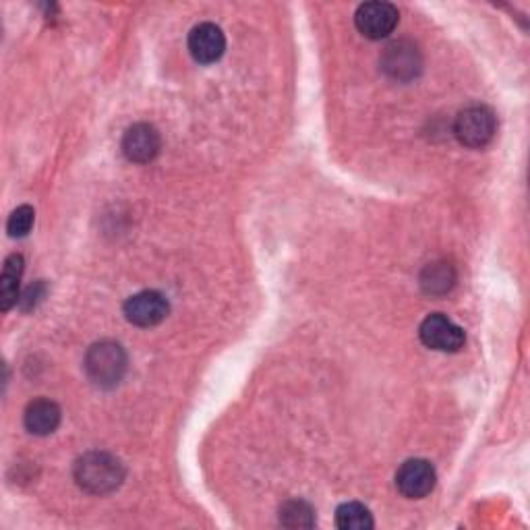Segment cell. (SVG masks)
<instances>
[{
    "label": "cell",
    "mask_w": 530,
    "mask_h": 530,
    "mask_svg": "<svg viewBox=\"0 0 530 530\" xmlns=\"http://www.w3.org/2000/svg\"><path fill=\"white\" fill-rule=\"evenodd\" d=\"M170 313V305L164 294L156 290H143L133 294L125 303V317L137 328H154Z\"/></svg>",
    "instance_id": "obj_7"
},
{
    "label": "cell",
    "mask_w": 530,
    "mask_h": 530,
    "mask_svg": "<svg viewBox=\"0 0 530 530\" xmlns=\"http://www.w3.org/2000/svg\"><path fill=\"white\" fill-rule=\"evenodd\" d=\"M42 297H44V284L38 282L36 286L29 288V290L23 294V299H19V301H23V307H25V309H32Z\"/></svg>",
    "instance_id": "obj_17"
},
{
    "label": "cell",
    "mask_w": 530,
    "mask_h": 530,
    "mask_svg": "<svg viewBox=\"0 0 530 530\" xmlns=\"http://www.w3.org/2000/svg\"><path fill=\"white\" fill-rule=\"evenodd\" d=\"M160 147L162 139L158 129L147 123H137L129 127L123 137V154L135 164L152 162L160 154Z\"/></svg>",
    "instance_id": "obj_8"
},
{
    "label": "cell",
    "mask_w": 530,
    "mask_h": 530,
    "mask_svg": "<svg viewBox=\"0 0 530 530\" xmlns=\"http://www.w3.org/2000/svg\"><path fill=\"white\" fill-rule=\"evenodd\" d=\"M454 282H456V276H454V270L450 268L448 263L427 265L423 276H421L423 290L429 294H444L454 286Z\"/></svg>",
    "instance_id": "obj_14"
},
{
    "label": "cell",
    "mask_w": 530,
    "mask_h": 530,
    "mask_svg": "<svg viewBox=\"0 0 530 530\" xmlns=\"http://www.w3.org/2000/svg\"><path fill=\"white\" fill-rule=\"evenodd\" d=\"M280 522L288 528H313L315 526V510L303 502V499H292L280 510Z\"/></svg>",
    "instance_id": "obj_15"
},
{
    "label": "cell",
    "mask_w": 530,
    "mask_h": 530,
    "mask_svg": "<svg viewBox=\"0 0 530 530\" xmlns=\"http://www.w3.org/2000/svg\"><path fill=\"white\" fill-rule=\"evenodd\" d=\"M336 526L342 530H371L375 526L371 512L357 502L342 504L336 510Z\"/></svg>",
    "instance_id": "obj_13"
},
{
    "label": "cell",
    "mask_w": 530,
    "mask_h": 530,
    "mask_svg": "<svg viewBox=\"0 0 530 530\" xmlns=\"http://www.w3.org/2000/svg\"><path fill=\"white\" fill-rule=\"evenodd\" d=\"M437 483V473L429 460L412 458L406 460L396 473V487L408 499L427 497Z\"/></svg>",
    "instance_id": "obj_6"
},
{
    "label": "cell",
    "mask_w": 530,
    "mask_h": 530,
    "mask_svg": "<svg viewBox=\"0 0 530 530\" xmlns=\"http://www.w3.org/2000/svg\"><path fill=\"white\" fill-rule=\"evenodd\" d=\"M85 371L100 388L119 386L127 373V352L116 342H98L87 350Z\"/></svg>",
    "instance_id": "obj_2"
},
{
    "label": "cell",
    "mask_w": 530,
    "mask_h": 530,
    "mask_svg": "<svg viewBox=\"0 0 530 530\" xmlns=\"http://www.w3.org/2000/svg\"><path fill=\"white\" fill-rule=\"evenodd\" d=\"M25 270V261L21 255L13 253L7 257L3 276H0V309L9 311L19 303V282Z\"/></svg>",
    "instance_id": "obj_12"
},
{
    "label": "cell",
    "mask_w": 530,
    "mask_h": 530,
    "mask_svg": "<svg viewBox=\"0 0 530 530\" xmlns=\"http://www.w3.org/2000/svg\"><path fill=\"white\" fill-rule=\"evenodd\" d=\"M23 423L25 429L34 435H50L58 429L61 425V408H58L56 402L52 400H34L29 402L25 408V415H23Z\"/></svg>",
    "instance_id": "obj_11"
},
{
    "label": "cell",
    "mask_w": 530,
    "mask_h": 530,
    "mask_svg": "<svg viewBox=\"0 0 530 530\" xmlns=\"http://www.w3.org/2000/svg\"><path fill=\"white\" fill-rule=\"evenodd\" d=\"M226 50L224 32L214 23H199L189 34V52L201 65L218 63Z\"/></svg>",
    "instance_id": "obj_9"
},
{
    "label": "cell",
    "mask_w": 530,
    "mask_h": 530,
    "mask_svg": "<svg viewBox=\"0 0 530 530\" xmlns=\"http://www.w3.org/2000/svg\"><path fill=\"white\" fill-rule=\"evenodd\" d=\"M381 67L396 79H412L421 69V56L408 42H394L381 56Z\"/></svg>",
    "instance_id": "obj_10"
},
{
    "label": "cell",
    "mask_w": 530,
    "mask_h": 530,
    "mask_svg": "<svg viewBox=\"0 0 530 530\" xmlns=\"http://www.w3.org/2000/svg\"><path fill=\"white\" fill-rule=\"evenodd\" d=\"M34 222H36V212L32 205H19V208L9 216L7 230L13 239H23L32 232Z\"/></svg>",
    "instance_id": "obj_16"
},
{
    "label": "cell",
    "mask_w": 530,
    "mask_h": 530,
    "mask_svg": "<svg viewBox=\"0 0 530 530\" xmlns=\"http://www.w3.org/2000/svg\"><path fill=\"white\" fill-rule=\"evenodd\" d=\"M398 19H400L398 9L392 3H381V0L365 3L355 13L357 29L369 40L388 38L396 29Z\"/></svg>",
    "instance_id": "obj_4"
},
{
    "label": "cell",
    "mask_w": 530,
    "mask_h": 530,
    "mask_svg": "<svg viewBox=\"0 0 530 530\" xmlns=\"http://www.w3.org/2000/svg\"><path fill=\"white\" fill-rule=\"evenodd\" d=\"M495 131H497V119L493 110L481 104L460 110L454 121L456 139L466 147H473V150H481V147L491 143Z\"/></svg>",
    "instance_id": "obj_3"
},
{
    "label": "cell",
    "mask_w": 530,
    "mask_h": 530,
    "mask_svg": "<svg viewBox=\"0 0 530 530\" xmlns=\"http://www.w3.org/2000/svg\"><path fill=\"white\" fill-rule=\"evenodd\" d=\"M77 485L92 495H108L125 481L123 462L108 452H87L73 468Z\"/></svg>",
    "instance_id": "obj_1"
},
{
    "label": "cell",
    "mask_w": 530,
    "mask_h": 530,
    "mask_svg": "<svg viewBox=\"0 0 530 530\" xmlns=\"http://www.w3.org/2000/svg\"><path fill=\"white\" fill-rule=\"evenodd\" d=\"M419 336L427 348H433L439 352H458L460 348H464V342H466L464 330L456 326L450 317L441 315V313H431L423 319L421 328H419Z\"/></svg>",
    "instance_id": "obj_5"
}]
</instances>
